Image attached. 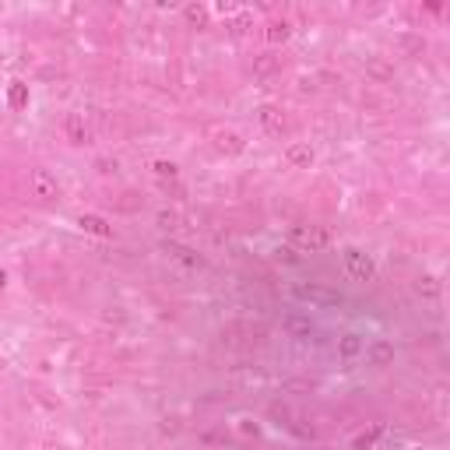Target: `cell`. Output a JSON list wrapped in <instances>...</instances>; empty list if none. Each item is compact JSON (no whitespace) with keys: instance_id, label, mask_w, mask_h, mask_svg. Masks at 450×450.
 I'll use <instances>...</instances> for the list:
<instances>
[{"instance_id":"1","label":"cell","mask_w":450,"mask_h":450,"mask_svg":"<svg viewBox=\"0 0 450 450\" xmlns=\"http://www.w3.org/2000/svg\"><path fill=\"white\" fill-rule=\"evenodd\" d=\"M288 247L299 254H320L331 247V229L327 225H313V222H299L288 229Z\"/></svg>"},{"instance_id":"2","label":"cell","mask_w":450,"mask_h":450,"mask_svg":"<svg viewBox=\"0 0 450 450\" xmlns=\"http://www.w3.org/2000/svg\"><path fill=\"white\" fill-rule=\"evenodd\" d=\"M28 197L39 201V204H53L60 197V183L50 169H32L28 173Z\"/></svg>"},{"instance_id":"3","label":"cell","mask_w":450,"mask_h":450,"mask_svg":"<svg viewBox=\"0 0 450 450\" xmlns=\"http://www.w3.org/2000/svg\"><path fill=\"white\" fill-rule=\"evenodd\" d=\"M345 274L352 278V281H373L376 278V264H373V257L369 254H362V250H345Z\"/></svg>"},{"instance_id":"4","label":"cell","mask_w":450,"mask_h":450,"mask_svg":"<svg viewBox=\"0 0 450 450\" xmlns=\"http://www.w3.org/2000/svg\"><path fill=\"white\" fill-rule=\"evenodd\" d=\"M296 296L306 299V303H317V306H342V303H345L342 292H334V288H327V285H317V281L296 285Z\"/></svg>"},{"instance_id":"5","label":"cell","mask_w":450,"mask_h":450,"mask_svg":"<svg viewBox=\"0 0 450 450\" xmlns=\"http://www.w3.org/2000/svg\"><path fill=\"white\" fill-rule=\"evenodd\" d=\"M64 134H67V141L71 145H78V148H85V145H91V127L85 123V116L81 113H71L67 120H64Z\"/></svg>"},{"instance_id":"6","label":"cell","mask_w":450,"mask_h":450,"mask_svg":"<svg viewBox=\"0 0 450 450\" xmlns=\"http://www.w3.org/2000/svg\"><path fill=\"white\" fill-rule=\"evenodd\" d=\"M211 141H215V148H218L222 155H243V152H247L243 134H236V130H229V127L215 130V134H211Z\"/></svg>"},{"instance_id":"7","label":"cell","mask_w":450,"mask_h":450,"mask_svg":"<svg viewBox=\"0 0 450 450\" xmlns=\"http://www.w3.org/2000/svg\"><path fill=\"white\" fill-rule=\"evenodd\" d=\"M257 120H261V127L268 130V134H285V127H288V120H285V113L278 109V106H271V102H264L261 109H257Z\"/></svg>"},{"instance_id":"8","label":"cell","mask_w":450,"mask_h":450,"mask_svg":"<svg viewBox=\"0 0 450 450\" xmlns=\"http://www.w3.org/2000/svg\"><path fill=\"white\" fill-rule=\"evenodd\" d=\"M162 250L173 257V261H180V264H186V268H201L204 264V257L197 254V250H190V247H183V243H176V240H166L162 243Z\"/></svg>"},{"instance_id":"9","label":"cell","mask_w":450,"mask_h":450,"mask_svg":"<svg viewBox=\"0 0 450 450\" xmlns=\"http://www.w3.org/2000/svg\"><path fill=\"white\" fill-rule=\"evenodd\" d=\"M285 159H288V166H292V169H310V166H313V159H317V152H313L310 145H299V141H296V145H288V148H285Z\"/></svg>"},{"instance_id":"10","label":"cell","mask_w":450,"mask_h":450,"mask_svg":"<svg viewBox=\"0 0 450 450\" xmlns=\"http://www.w3.org/2000/svg\"><path fill=\"white\" fill-rule=\"evenodd\" d=\"M366 359H369V366H390L394 362V345L380 338V342L366 345Z\"/></svg>"},{"instance_id":"11","label":"cell","mask_w":450,"mask_h":450,"mask_svg":"<svg viewBox=\"0 0 450 450\" xmlns=\"http://www.w3.org/2000/svg\"><path fill=\"white\" fill-rule=\"evenodd\" d=\"M78 225H81L85 232H91V236H113V225H109L102 215H81Z\"/></svg>"},{"instance_id":"12","label":"cell","mask_w":450,"mask_h":450,"mask_svg":"<svg viewBox=\"0 0 450 450\" xmlns=\"http://www.w3.org/2000/svg\"><path fill=\"white\" fill-rule=\"evenodd\" d=\"M415 292H419L422 299H437V296H440V278H437V274H419Z\"/></svg>"},{"instance_id":"13","label":"cell","mask_w":450,"mask_h":450,"mask_svg":"<svg viewBox=\"0 0 450 450\" xmlns=\"http://www.w3.org/2000/svg\"><path fill=\"white\" fill-rule=\"evenodd\" d=\"M278 67H281V60H278L274 53H261V57L254 60V74H257V78H268V74H274Z\"/></svg>"},{"instance_id":"14","label":"cell","mask_w":450,"mask_h":450,"mask_svg":"<svg viewBox=\"0 0 450 450\" xmlns=\"http://www.w3.org/2000/svg\"><path fill=\"white\" fill-rule=\"evenodd\" d=\"M338 352H342V359H356L362 352V338L359 334H345V338L338 342Z\"/></svg>"},{"instance_id":"15","label":"cell","mask_w":450,"mask_h":450,"mask_svg":"<svg viewBox=\"0 0 450 450\" xmlns=\"http://www.w3.org/2000/svg\"><path fill=\"white\" fill-rule=\"evenodd\" d=\"M366 74H369V78H376V81H387L394 71L383 64V57H369V60H366Z\"/></svg>"},{"instance_id":"16","label":"cell","mask_w":450,"mask_h":450,"mask_svg":"<svg viewBox=\"0 0 450 450\" xmlns=\"http://www.w3.org/2000/svg\"><path fill=\"white\" fill-rule=\"evenodd\" d=\"M401 50H405L408 57H422V53H426V39H422V35H401Z\"/></svg>"},{"instance_id":"17","label":"cell","mask_w":450,"mask_h":450,"mask_svg":"<svg viewBox=\"0 0 450 450\" xmlns=\"http://www.w3.org/2000/svg\"><path fill=\"white\" fill-rule=\"evenodd\" d=\"M288 35H292V25H288V21H271L268 25L271 43H288Z\"/></svg>"},{"instance_id":"18","label":"cell","mask_w":450,"mask_h":450,"mask_svg":"<svg viewBox=\"0 0 450 450\" xmlns=\"http://www.w3.org/2000/svg\"><path fill=\"white\" fill-rule=\"evenodd\" d=\"M183 18H186L190 25H208V11H204L201 4H190V7H183Z\"/></svg>"},{"instance_id":"19","label":"cell","mask_w":450,"mask_h":450,"mask_svg":"<svg viewBox=\"0 0 450 450\" xmlns=\"http://www.w3.org/2000/svg\"><path fill=\"white\" fill-rule=\"evenodd\" d=\"M152 173H155L159 180H176V173H180V169H176V162H166V159H159V162L152 166Z\"/></svg>"},{"instance_id":"20","label":"cell","mask_w":450,"mask_h":450,"mask_svg":"<svg viewBox=\"0 0 450 450\" xmlns=\"http://www.w3.org/2000/svg\"><path fill=\"white\" fill-rule=\"evenodd\" d=\"M25 102H28V89H25L21 81H14V85H11V106H14V109H21Z\"/></svg>"},{"instance_id":"21","label":"cell","mask_w":450,"mask_h":450,"mask_svg":"<svg viewBox=\"0 0 450 450\" xmlns=\"http://www.w3.org/2000/svg\"><path fill=\"white\" fill-rule=\"evenodd\" d=\"M274 257H278L281 264H299V250H292V247H278Z\"/></svg>"},{"instance_id":"22","label":"cell","mask_w":450,"mask_h":450,"mask_svg":"<svg viewBox=\"0 0 450 450\" xmlns=\"http://www.w3.org/2000/svg\"><path fill=\"white\" fill-rule=\"evenodd\" d=\"M159 225H162V229H176V225H180V215L162 208V211H159Z\"/></svg>"},{"instance_id":"23","label":"cell","mask_w":450,"mask_h":450,"mask_svg":"<svg viewBox=\"0 0 450 450\" xmlns=\"http://www.w3.org/2000/svg\"><path fill=\"white\" fill-rule=\"evenodd\" d=\"M376 437H380V429H376V433H366V437H359V440L352 444V450H369L373 444H376Z\"/></svg>"},{"instance_id":"24","label":"cell","mask_w":450,"mask_h":450,"mask_svg":"<svg viewBox=\"0 0 450 450\" xmlns=\"http://www.w3.org/2000/svg\"><path fill=\"white\" fill-rule=\"evenodd\" d=\"M288 327H292L296 334H313V324H310V320H299V317H296V320H288Z\"/></svg>"},{"instance_id":"25","label":"cell","mask_w":450,"mask_h":450,"mask_svg":"<svg viewBox=\"0 0 450 450\" xmlns=\"http://www.w3.org/2000/svg\"><path fill=\"white\" fill-rule=\"evenodd\" d=\"M247 25H250V14H240V18L232 21V32H243Z\"/></svg>"},{"instance_id":"26","label":"cell","mask_w":450,"mask_h":450,"mask_svg":"<svg viewBox=\"0 0 450 450\" xmlns=\"http://www.w3.org/2000/svg\"><path fill=\"white\" fill-rule=\"evenodd\" d=\"M113 169H116V162H106V159L99 162V173H113Z\"/></svg>"},{"instance_id":"27","label":"cell","mask_w":450,"mask_h":450,"mask_svg":"<svg viewBox=\"0 0 450 450\" xmlns=\"http://www.w3.org/2000/svg\"><path fill=\"white\" fill-rule=\"evenodd\" d=\"M4 285H7V271L0 268V288H4Z\"/></svg>"},{"instance_id":"28","label":"cell","mask_w":450,"mask_h":450,"mask_svg":"<svg viewBox=\"0 0 450 450\" xmlns=\"http://www.w3.org/2000/svg\"><path fill=\"white\" fill-rule=\"evenodd\" d=\"M46 450H64V444H46Z\"/></svg>"},{"instance_id":"29","label":"cell","mask_w":450,"mask_h":450,"mask_svg":"<svg viewBox=\"0 0 450 450\" xmlns=\"http://www.w3.org/2000/svg\"><path fill=\"white\" fill-rule=\"evenodd\" d=\"M4 366H7V359H4V356H0V369H4Z\"/></svg>"},{"instance_id":"30","label":"cell","mask_w":450,"mask_h":450,"mask_svg":"<svg viewBox=\"0 0 450 450\" xmlns=\"http://www.w3.org/2000/svg\"><path fill=\"white\" fill-rule=\"evenodd\" d=\"M320 450H331V447H320Z\"/></svg>"}]
</instances>
